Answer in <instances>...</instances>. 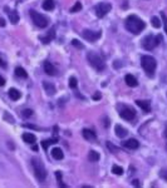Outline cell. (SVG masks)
Wrapping results in <instances>:
<instances>
[{"mask_svg":"<svg viewBox=\"0 0 167 188\" xmlns=\"http://www.w3.org/2000/svg\"><path fill=\"white\" fill-rule=\"evenodd\" d=\"M126 28H127L128 31H131L132 34L137 35L146 28V24L141 18H138L136 15H129L126 19Z\"/></svg>","mask_w":167,"mask_h":188,"instance_id":"6da1fadb","label":"cell"},{"mask_svg":"<svg viewBox=\"0 0 167 188\" xmlns=\"http://www.w3.org/2000/svg\"><path fill=\"white\" fill-rule=\"evenodd\" d=\"M87 59H88V61H89V64H90L94 69H97L98 72L104 70L106 64H104L103 59L101 58V55H98V54L94 53V51H89V53L87 54Z\"/></svg>","mask_w":167,"mask_h":188,"instance_id":"7a4b0ae2","label":"cell"},{"mask_svg":"<svg viewBox=\"0 0 167 188\" xmlns=\"http://www.w3.org/2000/svg\"><path fill=\"white\" fill-rule=\"evenodd\" d=\"M141 64H142V68L146 70V73L148 75H153V72L156 70V67H157V61L153 56L151 55H143L141 58Z\"/></svg>","mask_w":167,"mask_h":188,"instance_id":"3957f363","label":"cell"},{"mask_svg":"<svg viewBox=\"0 0 167 188\" xmlns=\"http://www.w3.org/2000/svg\"><path fill=\"white\" fill-rule=\"evenodd\" d=\"M31 164H33V168H34V173H35V177L40 181V182H44L45 181V177H47V169L43 164V162L38 158H33L31 159Z\"/></svg>","mask_w":167,"mask_h":188,"instance_id":"277c9868","label":"cell"},{"mask_svg":"<svg viewBox=\"0 0 167 188\" xmlns=\"http://www.w3.org/2000/svg\"><path fill=\"white\" fill-rule=\"evenodd\" d=\"M30 16H31L33 23H34L38 28H45L48 25V23H49L47 16H44L43 14L37 13L35 10H30Z\"/></svg>","mask_w":167,"mask_h":188,"instance_id":"5b68a950","label":"cell"},{"mask_svg":"<svg viewBox=\"0 0 167 188\" xmlns=\"http://www.w3.org/2000/svg\"><path fill=\"white\" fill-rule=\"evenodd\" d=\"M161 39H162V37L161 35H158L157 38L156 37H153V35H147V37H145L143 38V40H142V47L145 48V49H147V50H152L156 45H158L160 43H161Z\"/></svg>","mask_w":167,"mask_h":188,"instance_id":"8992f818","label":"cell"},{"mask_svg":"<svg viewBox=\"0 0 167 188\" xmlns=\"http://www.w3.org/2000/svg\"><path fill=\"white\" fill-rule=\"evenodd\" d=\"M118 109H119V115L126 120H133L136 118V112L133 110L131 107L118 105Z\"/></svg>","mask_w":167,"mask_h":188,"instance_id":"52a82bcc","label":"cell"},{"mask_svg":"<svg viewBox=\"0 0 167 188\" xmlns=\"http://www.w3.org/2000/svg\"><path fill=\"white\" fill-rule=\"evenodd\" d=\"M112 9V5L111 4H107V3H99L95 5L94 8V11H95V15L98 18H103L104 15H107Z\"/></svg>","mask_w":167,"mask_h":188,"instance_id":"ba28073f","label":"cell"},{"mask_svg":"<svg viewBox=\"0 0 167 188\" xmlns=\"http://www.w3.org/2000/svg\"><path fill=\"white\" fill-rule=\"evenodd\" d=\"M82 37L84 39H87L88 42L93 43L95 42L99 37H101V31H93V30H83L82 31Z\"/></svg>","mask_w":167,"mask_h":188,"instance_id":"9c48e42d","label":"cell"},{"mask_svg":"<svg viewBox=\"0 0 167 188\" xmlns=\"http://www.w3.org/2000/svg\"><path fill=\"white\" fill-rule=\"evenodd\" d=\"M54 38H55V29H54V28H52V29L48 31L47 37H40V40H42L44 44H48V43H50Z\"/></svg>","mask_w":167,"mask_h":188,"instance_id":"30bf717a","label":"cell"},{"mask_svg":"<svg viewBox=\"0 0 167 188\" xmlns=\"http://www.w3.org/2000/svg\"><path fill=\"white\" fill-rule=\"evenodd\" d=\"M122 145L124 148H128V149H137L140 147V143L136 141V139H128L126 142L122 143Z\"/></svg>","mask_w":167,"mask_h":188,"instance_id":"8fae6325","label":"cell"},{"mask_svg":"<svg viewBox=\"0 0 167 188\" xmlns=\"http://www.w3.org/2000/svg\"><path fill=\"white\" fill-rule=\"evenodd\" d=\"M114 132H116V136H117L118 138H124V137H127V134H128L127 129L123 128L121 124H117V125H116V127H114Z\"/></svg>","mask_w":167,"mask_h":188,"instance_id":"7c38bea8","label":"cell"},{"mask_svg":"<svg viewBox=\"0 0 167 188\" xmlns=\"http://www.w3.org/2000/svg\"><path fill=\"white\" fill-rule=\"evenodd\" d=\"M5 10L8 11V15H9V20L12 21V24H16L19 21V14L16 10H9L8 8H5Z\"/></svg>","mask_w":167,"mask_h":188,"instance_id":"4fadbf2b","label":"cell"},{"mask_svg":"<svg viewBox=\"0 0 167 188\" xmlns=\"http://www.w3.org/2000/svg\"><path fill=\"white\" fill-rule=\"evenodd\" d=\"M44 70H45V73H47L48 75H55V73H57L55 67L52 64L50 61H45V63H44Z\"/></svg>","mask_w":167,"mask_h":188,"instance_id":"5bb4252c","label":"cell"},{"mask_svg":"<svg viewBox=\"0 0 167 188\" xmlns=\"http://www.w3.org/2000/svg\"><path fill=\"white\" fill-rule=\"evenodd\" d=\"M124 80H126V84L128 85V87H137V84H138V82H137V79L133 77L132 74H127L126 77H124Z\"/></svg>","mask_w":167,"mask_h":188,"instance_id":"9a60e30c","label":"cell"},{"mask_svg":"<svg viewBox=\"0 0 167 188\" xmlns=\"http://www.w3.org/2000/svg\"><path fill=\"white\" fill-rule=\"evenodd\" d=\"M43 88H44V90L47 92L48 96H54V93H55V87H54V84L48 83V82H44V83H43Z\"/></svg>","mask_w":167,"mask_h":188,"instance_id":"2e32d148","label":"cell"},{"mask_svg":"<svg viewBox=\"0 0 167 188\" xmlns=\"http://www.w3.org/2000/svg\"><path fill=\"white\" fill-rule=\"evenodd\" d=\"M83 137H84L87 141H90V142H93V141L97 139L95 133H94L93 131H90V129H83Z\"/></svg>","mask_w":167,"mask_h":188,"instance_id":"e0dca14e","label":"cell"},{"mask_svg":"<svg viewBox=\"0 0 167 188\" xmlns=\"http://www.w3.org/2000/svg\"><path fill=\"white\" fill-rule=\"evenodd\" d=\"M52 157L57 161H60V159H63L64 153L60 148H54V149H52Z\"/></svg>","mask_w":167,"mask_h":188,"instance_id":"ac0fdd59","label":"cell"},{"mask_svg":"<svg viewBox=\"0 0 167 188\" xmlns=\"http://www.w3.org/2000/svg\"><path fill=\"white\" fill-rule=\"evenodd\" d=\"M136 104L143 110V112H151V105H150V103L147 102V101H136Z\"/></svg>","mask_w":167,"mask_h":188,"instance_id":"d6986e66","label":"cell"},{"mask_svg":"<svg viewBox=\"0 0 167 188\" xmlns=\"http://www.w3.org/2000/svg\"><path fill=\"white\" fill-rule=\"evenodd\" d=\"M23 141L26 142V143H29V144H33V143H35L37 138H35V136L33 134V133H24L23 134Z\"/></svg>","mask_w":167,"mask_h":188,"instance_id":"ffe728a7","label":"cell"},{"mask_svg":"<svg viewBox=\"0 0 167 188\" xmlns=\"http://www.w3.org/2000/svg\"><path fill=\"white\" fill-rule=\"evenodd\" d=\"M55 8V3L54 0H45V2L43 3V9L47 10V11H50Z\"/></svg>","mask_w":167,"mask_h":188,"instance_id":"44dd1931","label":"cell"},{"mask_svg":"<svg viewBox=\"0 0 167 188\" xmlns=\"http://www.w3.org/2000/svg\"><path fill=\"white\" fill-rule=\"evenodd\" d=\"M9 97H10V99H13V101H18V99L21 97V94H20V92H19L18 89L12 88V89L9 90Z\"/></svg>","mask_w":167,"mask_h":188,"instance_id":"7402d4cb","label":"cell"},{"mask_svg":"<svg viewBox=\"0 0 167 188\" xmlns=\"http://www.w3.org/2000/svg\"><path fill=\"white\" fill-rule=\"evenodd\" d=\"M99 159V153L95 150H90L88 153V161L89 162H97Z\"/></svg>","mask_w":167,"mask_h":188,"instance_id":"603a6c76","label":"cell"},{"mask_svg":"<svg viewBox=\"0 0 167 188\" xmlns=\"http://www.w3.org/2000/svg\"><path fill=\"white\" fill-rule=\"evenodd\" d=\"M15 75H16V77H19V78H26V77H28L26 72H25V70H24L21 67L15 68Z\"/></svg>","mask_w":167,"mask_h":188,"instance_id":"cb8c5ba5","label":"cell"},{"mask_svg":"<svg viewBox=\"0 0 167 188\" xmlns=\"http://www.w3.org/2000/svg\"><path fill=\"white\" fill-rule=\"evenodd\" d=\"M58 142V139H55V138H53V139H48V141H43L42 142V147L47 150L48 149V147L50 145V144H54V143H57Z\"/></svg>","mask_w":167,"mask_h":188,"instance_id":"d4e9b609","label":"cell"},{"mask_svg":"<svg viewBox=\"0 0 167 188\" xmlns=\"http://www.w3.org/2000/svg\"><path fill=\"white\" fill-rule=\"evenodd\" d=\"M106 145H107V148H108L112 153H118V152H119V148H118V147H116V145H113L111 142H107V143H106Z\"/></svg>","mask_w":167,"mask_h":188,"instance_id":"484cf974","label":"cell"},{"mask_svg":"<svg viewBox=\"0 0 167 188\" xmlns=\"http://www.w3.org/2000/svg\"><path fill=\"white\" fill-rule=\"evenodd\" d=\"M151 24H152L155 28H160V26H161V21H160V19H158L157 16H152V18H151Z\"/></svg>","mask_w":167,"mask_h":188,"instance_id":"4316f807","label":"cell"},{"mask_svg":"<svg viewBox=\"0 0 167 188\" xmlns=\"http://www.w3.org/2000/svg\"><path fill=\"white\" fill-rule=\"evenodd\" d=\"M112 172H113L114 174H117V176H121V174L123 173V168L119 167V166H113V167H112Z\"/></svg>","mask_w":167,"mask_h":188,"instance_id":"83f0119b","label":"cell"},{"mask_svg":"<svg viewBox=\"0 0 167 188\" xmlns=\"http://www.w3.org/2000/svg\"><path fill=\"white\" fill-rule=\"evenodd\" d=\"M82 9V4L79 3V2H77L72 8H71V13H77V11H79Z\"/></svg>","mask_w":167,"mask_h":188,"instance_id":"f1b7e54d","label":"cell"},{"mask_svg":"<svg viewBox=\"0 0 167 188\" xmlns=\"http://www.w3.org/2000/svg\"><path fill=\"white\" fill-rule=\"evenodd\" d=\"M77 84H78L77 79H76L74 77H71V79H69V87H71L72 89H76V88H77Z\"/></svg>","mask_w":167,"mask_h":188,"instance_id":"f546056e","label":"cell"},{"mask_svg":"<svg viewBox=\"0 0 167 188\" xmlns=\"http://www.w3.org/2000/svg\"><path fill=\"white\" fill-rule=\"evenodd\" d=\"M72 45H73V47H76V48H78V49H83V48H84V47H83V44H82L79 40H77V39L72 40Z\"/></svg>","mask_w":167,"mask_h":188,"instance_id":"4dcf8cb0","label":"cell"},{"mask_svg":"<svg viewBox=\"0 0 167 188\" xmlns=\"http://www.w3.org/2000/svg\"><path fill=\"white\" fill-rule=\"evenodd\" d=\"M31 114H33V110H31V109H24L23 113H21V115H23V117H26V118L30 117Z\"/></svg>","mask_w":167,"mask_h":188,"instance_id":"1f68e13d","label":"cell"},{"mask_svg":"<svg viewBox=\"0 0 167 188\" xmlns=\"http://www.w3.org/2000/svg\"><path fill=\"white\" fill-rule=\"evenodd\" d=\"M161 16H162V19H163V21H165V31L167 33V18H166L165 13H161Z\"/></svg>","mask_w":167,"mask_h":188,"instance_id":"d6a6232c","label":"cell"},{"mask_svg":"<svg viewBox=\"0 0 167 188\" xmlns=\"http://www.w3.org/2000/svg\"><path fill=\"white\" fill-rule=\"evenodd\" d=\"M161 177H162L163 179H166V181H167V171H165V169H163V171H161Z\"/></svg>","mask_w":167,"mask_h":188,"instance_id":"836d02e7","label":"cell"},{"mask_svg":"<svg viewBox=\"0 0 167 188\" xmlns=\"http://www.w3.org/2000/svg\"><path fill=\"white\" fill-rule=\"evenodd\" d=\"M0 65H2L3 68H7V63L4 61V59H3L2 56H0Z\"/></svg>","mask_w":167,"mask_h":188,"instance_id":"e575fe53","label":"cell"},{"mask_svg":"<svg viewBox=\"0 0 167 188\" xmlns=\"http://www.w3.org/2000/svg\"><path fill=\"white\" fill-rule=\"evenodd\" d=\"M102 98V96H101V94H99V93H97V94H94V96H93V99L94 101H97V99H101Z\"/></svg>","mask_w":167,"mask_h":188,"instance_id":"d590c367","label":"cell"},{"mask_svg":"<svg viewBox=\"0 0 167 188\" xmlns=\"http://www.w3.org/2000/svg\"><path fill=\"white\" fill-rule=\"evenodd\" d=\"M5 84V79L2 77V75H0V87H3Z\"/></svg>","mask_w":167,"mask_h":188,"instance_id":"8d00e7d4","label":"cell"},{"mask_svg":"<svg viewBox=\"0 0 167 188\" xmlns=\"http://www.w3.org/2000/svg\"><path fill=\"white\" fill-rule=\"evenodd\" d=\"M31 149H33V150H37V152H38V147H37V145H34V143H33V147H31Z\"/></svg>","mask_w":167,"mask_h":188,"instance_id":"74e56055","label":"cell"},{"mask_svg":"<svg viewBox=\"0 0 167 188\" xmlns=\"http://www.w3.org/2000/svg\"><path fill=\"white\" fill-rule=\"evenodd\" d=\"M4 25H5L4 20H3V19H0V26H4Z\"/></svg>","mask_w":167,"mask_h":188,"instance_id":"f35d334b","label":"cell"},{"mask_svg":"<svg viewBox=\"0 0 167 188\" xmlns=\"http://www.w3.org/2000/svg\"><path fill=\"white\" fill-rule=\"evenodd\" d=\"M133 186H140V183H138V181H133Z\"/></svg>","mask_w":167,"mask_h":188,"instance_id":"ab89813d","label":"cell"},{"mask_svg":"<svg viewBox=\"0 0 167 188\" xmlns=\"http://www.w3.org/2000/svg\"><path fill=\"white\" fill-rule=\"evenodd\" d=\"M166 138H167V128H166Z\"/></svg>","mask_w":167,"mask_h":188,"instance_id":"60d3db41","label":"cell"}]
</instances>
